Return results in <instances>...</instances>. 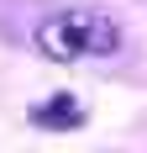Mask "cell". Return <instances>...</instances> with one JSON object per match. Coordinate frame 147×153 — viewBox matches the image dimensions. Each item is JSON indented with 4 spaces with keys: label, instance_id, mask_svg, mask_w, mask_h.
I'll return each mask as SVG.
<instances>
[{
    "label": "cell",
    "instance_id": "cell-1",
    "mask_svg": "<svg viewBox=\"0 0 147 153\" xmlns=\"http://www.w3.org/2000/svg\"><path fill=\"white\" fill-rule=\"evenodd\" d=\"M121 48V21L100 5H74L58 11L37 27V53L53 63H74V58H105Z\"/></svg>",
    "mask_w": 147,
    "mask_h": 153
},
{
    "label": "cell",
    "instance_id": "cell-2",
    "mask_svg": "<svg viewBox=\"0 0 147 153\" xmlns=\"http://www.w3.org/2000/svg\"><path fill=\"white\" fill-rule=\"evenodd\" d=\"M32 127H42V132H74V127H84L79 95H47L42 106H32Z\"/></svg>",
    "mask_w": 147,
    "mask_h": 153
}]
</instances>
